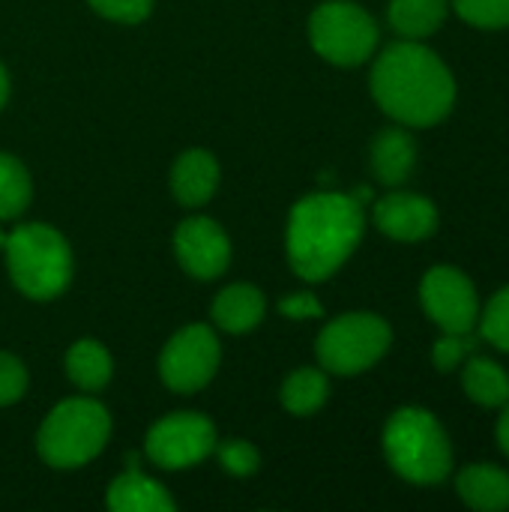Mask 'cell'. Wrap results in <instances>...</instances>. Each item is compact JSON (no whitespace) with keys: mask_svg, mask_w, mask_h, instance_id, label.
I'll use <instances>...</instances> for the list:
<instances>
[{"mask_svg":"<svg viewBox=\"0 0 509 512\" xmlns=\"http://www.w3.org/2000/svg\"><path fill=\"white\" fill-rule=\"evenodd\" d=\"M372 93L399 123L432 126L450 114L456 102V81L435 51L408 39L390 45L375 60Z\"/></svg>","mask_w":509,"mask_h":512,"instance_id":"cell-1","label":"cell"},{"mask_svg":"<svg viewBox=\"0 0 509 512\" xmlns=\"http://www.w3.org/2000/svg\"><path fill=\"white\" fill-rule=\"evenodd\" d=\"M363 210L354 195L315 192L297 201L288 222V258L306 282H324L357 249Z\"/></svg>","mask_w":509,"mask_h":512,"instance_id":"cell-2","label":"cell"},{"mask_svg":"<svg viewBox=\"0 0 509 512\" xmlns=\"http://www.w3.org/2000/svg\"><path fill=\"white\" fill-rule=\"evenodd\" d=\"M384 453L393 471L411 483H441L453 468V450L441 423L423 408H402L384 429Z\"/></svg>","mask_w":509,"mask_h":512,"instance_id":"cell-3","label":"cell"},{"mask_svg":"<svg viewBox=\"0 0 509 512\" xmlns=\"http://www.w3.org/2000/svg\"><path fill=\"white\" fill-rule=\"evenodd\" d=\"M6 261L12 282L33 300L57 297L72 276V255L66 240L48 225H21L6 234Z\"/></svg>","mask_w":509,"mask_h":512,"instance_id":"cell-4","label":"cell"},{"mask_svg":"<svg viewBox=\"0 0 509 512\" xmlns=\"http://www.w3.org/2000/svg\"><path fill=\"white\" fill-rule=\"evenodd\" d=\"M111 432L108 411L93 399L60 402L42 423L36 447L51 468H78L99 456Z\"/></svg>","mask_w":509,"mask_h":512,"instance_id":"cell-5","label":"cell"},{"mask_svg":"<svg viewBox=\"0 0 509 512\" xmlns=\"http://www.w3.org/2000/svg\"><path fill=\"white\" fill-rule=\"evenodd\" d=\"M390 327L369 312L342 315L318 336V360L336 375H357L375 366L390 348Z\"/></svg>","mask_w":509,"mask_h":512,"instance_id":"cell-6","label":"cell"},{"mask_svg":"<svg viewBox=\"0 0 509 512\" xmlns=\"http://www.w3.org/2000/svg\"><path fill=\"white\" fill-rule=\"evenodd\" d=\"M309 39L321 57L339 66H357L372 57L378 45V24L366 9L348 0H333L315 9Z\"/></svg>","mask_w":509,"mask_h":512,"instance_id":"cell-7","label":"cell"},{"mask_svg":"<svg viewBox=\"0 0 509 512\" xmlns=\"http://www.w3.org/2000/svg\"><path fill=\"white\" fill-rule=\"evenodd\" d=\"M216 450V429L201 414H171L147 435V456L168 471L204 462Z\"/></svg>","mask_w":509,"mask_h":512,"instance_id":"cell-8","label":"cell"},{"mask_svg":"<svg viewBox=\"0 0 509 512\" xmlns=\"http://www.w3.org/2000/svg\"><path fill=\"white\" fill-rule=\"evenodd\" d=\"M219 366V342L210 327L192 324L180 330L162 351L159 372L174 393L201 390Z\"/></svg>","mask_w":509,"mask_h":512,"instance_id":"cell-9","label":"cell"},{"mask_svg":"<svg viewBox=\"0 0 509 512\" xmlns=\"http://www.w3.org/2000/svg\"><path fill=\"white\" fill-rule=\"evenodd\" d=\"M423 309L444 333H471L477 324V291L456 267H432L420 285Z\"/></svg>","mask_w":509,"mask_h":512,"instance_id":"cell-10","label":"cell"},{"mask_svg":"<svg viewBox=\"0 0 509 512\" xmlns=\"http://www.w3.org/2000/svg\"><path fill=\"white\" fill-rule=\"evenodd\" d=\"M174 249L183 270L195 279H216L219 273H225L231 261V246L225 231L204 216L186 219L174 231Z\"/></svg>","mask_w":509,"mask_h":512,"instance_id":"cell-11","label":"cell"},{"mask_svg":"<svg viewBox=\"0 0 509 512\" xmlns=\"http://www.w3.org/2000/svg\"><path fill=\"white\" fill-rule=\"evenodd\" d=\"M375 222L378 228L393 240H426L438 228V210L429 198L396 192L375 204Z\"/></svg>","mask_w":509,"mask_h":512,"instance_id":"cell-12","label":"cell"},{"mask_svg":"<svg viewBox=\"0 0 509 512\" xmlns=\"http://www.w3.org/2000/svg\"><path fill=\"white\" fill-rule=\"evenodd\" d=\"M216 186H219V165L207 150H186L177 159V165L171 171V189L180 204L198 207V204L210 201Z\"/></svg>","mask_w":509,"mask_h":512,"instance_id":"cell-13","label":"cell"},{"mask_svg":"<svg viewBox=\"0 0 509 512\" xmlns=\"http://www.w3.org/2000/svg\"><path fill=\"white\" fill-rule=\"evenodd\" d=\"M417 162V144L405 129H384L372 141V168L375 177L387 186H399L408 180Z\"/></svg>","mask_w":509,"mask_h":512,"instance_id":"cell-14","label":"cell"},{"mask_svg":"<svg viewBox=\"0 0 509 512\" xmlns=\"http://www.w3.org/2000/svg\"><path fill=\"white\" fill-rule=\"evenodd\" d=\"M456 489L468 507L480 512H501L509 507V474L495 465H471L459 474Z\"/></svg>","mask_w":509,"mask_h":512,"instance_id":"cell-15","label":"cell"},{"mask_svg":"<svg viewBox=\"0 0 509 512\" xmlns=\"http://www.w3.org/2000/svg\"><path fill=\"white\" fill-rule=\"evenodd\" d=\"M108 507L114 512H171L174 498L153 480L141 477L138 468H129L108 489Z\"/></svg>","mask_w":509,"mask_h":512,"instance_id":"cell-16","label":"cell"},{"mask_svg":"<svg viewBox=\"0 0 509 512\" xmlns=\"http://www.w3.org/2000/svg\"><path fill=\"white\" fill-rule=\"evenodd\" d=\"M264 315V294L252 285H231L213 303V321L228 333L252 330Z\"/></svg>","mask_w":509,"mask_h":512,"instance_id":"cell-17","label":"cell"},{"mask_svg":"<svg viewBox=\"0 0 509 512\" xmlns=\"http://www.w3.org/2000/svg\"><path fill=\"white\" fill-rule=\"evenodd\" d=\"M447 18V0H393L390 24L405 39H423L441 27Z\"/></svg>","mask_w":509,"mask_h":512,"instance_id":"cell-18","label":"cell"},{"mask_svg":"<svg viewBox=\"0 0 509 512\" xmlns=\"http://www.w3.org/2000/svg\"><path fill=\"white\" fill-rule=\"evenodd\" d=\"M462 384H465V393L483 408L504 405L509 399V375L486 357H474L465 363Z\"/></svg>","mask_w":509,"mask_h":512,"instance_id":"cell-19","label":"cell"},{"mask_svg":"<svg viewBox=\"0 0 509 512\" xmlns=\"http://www.w3.org/2000/svg\"><path fill=\"white\" fill-rule=\"evenodd\" d=\"M66 372L81 390H99L111 378V357L99 342L84 339V342L72 345V351L66 357Z\"/></svg>","mask_w":509,"mask_h":512,"instance_id":"cell-20","label":"cell"},{"mask_svg":"<svg viewBox=\"0 0 509 512\" xmlns=\"http://www.w3.org/2000/svg\"><path fill=\"white\" fill-rule=\"evenodd\" d=\"M327 393H330V384H327V375L318 372V369H300L294 372L285 387H282V405L291 411V414H312L318 411L324 402H327Z\"/></svg>","mask_w":509,"mask_h":512,"instance_id":"cell-21","label":"cell"},{"mask_svg":"<svg viewBox=\"0 0 509 512\" xmlns=\"http://www.w3.org/2000/svg\"><path fill=\"white\" fill-rule=\"evenodd\" d=\"M30 204V174L27 168L9 156L0 153V219L18 216Z\"/></svg>","mask_w":509,"mask_h":512,"instance_id":"cell-22","label":"cell"},{"mask_svg":"<svg viewBox=\"0 0 509 512\" xmlns=\"http://www.w3.org/2000/svg\"><path fill=\"white\" fill-rule=\"evenodd\" d=\"M480 333L495 348L509 351V288L498 291L492 297V303L486 306V312L480 318Z\"/></svg>","mask_w":509,"mask_h":512,"instance_id":"cell-23","label":"cell"},{"mask_svg":"<svg viewBox=\"0 0 509 512\" xmlns=\"http://www.w3.org/2000/svg\"><path fill=\"white\" fill-rule=\"evenodd\" d=\"M453 6L474 27H509V0H453Z\"/></svg>","mask_w":509,"mask_h":512,"instance_id":"cell-24","label":"cell"},{"mask_svg":"<svg viewBox=\"0 0 509 512\" xmlns=\"http://www.w3.org/2000/svg\"><path fill=\"white\" fill-rule=\"evenodd\" d=\"M474 348H477L474 333H447V336H441V339L435 342V351H432L435 369H438V372L456 369Z\"/></svg>","mask_w":509,"mask_h":512,"instance_id":"cell-25","label":"cell"},{"mask_svg":"<svg viewBox=\"0 0 509 512\" xmlns=\"http://www.w3.org/2000/svg\"><path fill=\"white\" fill-rule=\"evenodd\" d=\"M219 462L234 477H249L258 471V450L249 441H225L219 444Z\"/></svg>","mask_w":509,"mask_h":512,"instance_id":"cell-26","label":"cell"},{"mask_svg":"<svg viewBox=\"0 0 509 512\" xmlns=\"http://www.w3.org/2000/svg\"><path fill=\"white\" fill-rule=\"evenodd\" d=\"M24 387H27L24 366L15 357L0 354V405H12L15 399H21Z\"/></svg>","mask_w":509,"mask_h":512,"instance_id":"cell-27","label":"cell"},{"mask_svg":"<svg viewBox=\"0 0 509 512\" xmlns=\"http://www.w3.org/2000/svg\"><path fill=\"white\" fill-rule=\"evenodd\" d=\"M90 6L96 12H102L105 18H114V21H141L150 15V6L153 0H90Z\"/></svg>","mask_w":509,"mask_h":512,"instance_id":"cell-28","label":"cell"},{"mask_svg":"<svg viewBox=\"0 0 509 512\" xmlns=\"http://www.w3.org/2000/svg\"><path fill=\"white\" fill-rule=\"evenodd\" d=\"M279 312L288 315V318H297V321H303V318H321L324 315L321 303L312 294H288V297H282L279 300Z\"/></svg>","mask_w":509,"mask_h":512,"instance_id":"cell-29","label":"cell"},{"mask_svg":"<svg viewBox=\"0 0 509 512\" xmlns=\"http://www.w3.org/2000/svg\"><path fill=\"white\" fill-rule=\"evenodd\" d=\"M498 441H501V450L509 456V408L504 411L501 423H498Z\"/></svg>","mask_w":509,"mask_h":512,"instance_id":"cell-30","label":"cell"},{"mask_svg":"<svg viewBox=\"0 0 509 512\" xmlns=\"http://www.w3.org/2000/svg\"><path fill=\"white\" fill-rule=\"evenodd\" d=\"M6 93H9V78H6V69L0 66V105L6 102Z\"/></svg>","mask_w":509,"mask_h":512,"instance_id":"cell-31","label":"cell"},{"mask_svg":"<svg viewBox=\"0 0 509 512\" xmlns=\"http://www.w3.org/2000/svg\"><path fill=\"white\" fill-rule=\"evenodd\" d=\"M3 246H6V234L0 231V249H3Z\"/></svg>","mask_w":509,"mask_h":512,"instance_id":"cell-32","label":"cell"}]
</instances>
